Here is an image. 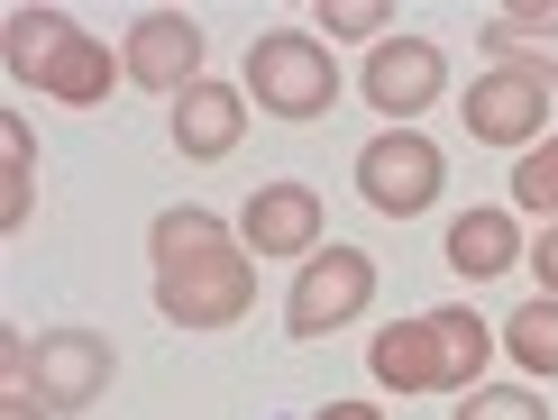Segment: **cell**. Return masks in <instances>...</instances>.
I'll use <instances>...</instances> for the list:
<instances>
[{"mask_svg": "<svg viewBox=\"0 0 558 420\" xmlns=\"http://www.w3.org/2000/svg\"><path fill=\"white\" fill-rule=\"evenodd\" d=\"M439 91H449V55H439L430 37L393 28L376 55H366V110H376V120H393V128H412Z\"/></svg>", "mask_w": 558, "mask_h": 420, "instance_id": "7", "label": "cell"}, {"mask_svg": "<svg viewBox=\"0 0 558 420\" xmlns=\"http://www.w3.org/2000/svg\"><path fill=\"white\" fill-rule=\"evenodd\" d=\"M430 338H439V393L468 403V393L485 384V357L504 347V330H485L468 301H449V311H430Z\"/></svg>", "mask_w": 558, "mask_h": 420, "instance_id": "14", "label": "cell"}, {"mask_svg": "<svg viewBox=\"0 0 558 420\" xmlns=\"http://www.w3.org/2000/svg\"><path fill=\"white\" fill-rule=\"evenodd\" d=\"M485 46H495V64H522L541 91H558V10H495Z\"/></svg>", "mask_w": 558, "mask_h": 420, "instance_id": "15", "label": "cell"}, {"mask_svg": "<svg viewBox=\"0 0 558 420\" xmlns=\"http://www.w3.org/2000/svg\"><path fill=\"white\" fill-rule=\"evenodd\" d=\"M110 375H120V357H110L101 330H46L28 347V393L46 411H92L110 393Z\"/></svg>", "mask_w": 558, "mask_h": 420, "instance_id": "6", "label": "cell"}, {"mask_svg": "<svg viewBox=\"0 0 558 420\" xmlns=\"http://www.w3.org/2000/svg\"><path fill=\"white\" fill-rule=\"evenodd\" d=\"M439 183H449V156H439L422 128H385V137L357 147V193H366V210H385V220H422L439 201Z\"/></svg>", "mask_w": 558, "mask_h": 420, "instance_id": "4", "label": "cell"}, {"mask_svg": "<svg viewBox=\"0 0 558 420\" xmlns=\"http://www.w3.org/2000/svg\"><path fill=\"white\" fill-rule=\"evenodd\" d=\"M522 265H531V274H541V293L558 301V220L541 228V238H531V256H522Z\"/></svg>", "mask_w": 558, "mask_h": 420, "instance_id": "21", "label": "cell"}, {"mask_svg": "<svg viewBox=\"0 0 558 420\" xmlns=\"http://www.w3.org/2000/svg\"><path fill=\"white\" fill-rule=\"evenodd\" d=\"M366 375L385 393H439V338L430 320H393V330L366 338Z\"/></svg>", "mask_w": 558, "mask_h": 420, "instance_id": "12", "label": "cell"}, {"mask_svg": "<svg viewBox=\"0 0 558 420\" xmlns=\"http://www.w3.org/2000/svg\"><path fill=\"white\" fill-rule=\"evenodd\" d=\"M0 420H56V411H46L28 384H0Z\"/></svg>", "mask_w": 558, "mask_h": 420, "instance_id": "22", "label": "cell"}, {"mask_svg": "<svg viewBox=\"0 0 558 420\" xmlns=\"http://www.w3.org/2000/svg\"><path fill=\"white\" fill-rule=\"evenodd\" d=\"M458 420H549V403L522 393V384H476L468 403H458Z\"/></svg>", "mask_w": 558, "mask_h": 420, "instance_id": "19", "label": "cell"}, {"mask_svg": "<svg viewBox=\"0 0 558 420\" xmlns=\"http://www.w3.org/2000/svg\"><path fill=\"white\" fill-rule=\"evenodd\" d=\"M247 91H257L266 120L312 128V120H330V101H339V64H330V46H320V37L266 28L257 46H247Z\"/></svg>", "mask_w": 558, "mask_h": 420, "instance_id": "3", "label": "cell"}, {"mask_svg": "<svg viewBox=\"0 0 558 420\" xmlns=\"http://www.w3.org/2000/svg\"><path fill=\"white\" fill-rule=\"evenodd\" d=\"M522 228H513V210H458L449 220V265L468 274V284H485V274H513L522 265Z\"/></svg>", "mask_w": 558, "mask_h": 420, "instance_id": "13", "label": "cell"}, {"mask_svg": "<svg viewBox=\"0 0 558 420\" xmlns=\"http://www.w3.org/2000/svg\"><path fill=\"white\" fill-rule=\"evenodd\" d=\"M513 201H522V210H541V220H558V128L513 165Z\"/></svg>", "mask_w": 558, "mask_h": 420, "instance_id": "18", "label": "cell"}, {"mask_svg": "<svg viewBox=\"0 0 558 420\" xmlns=\"http://www.w3.org/2000/svg\"><path fill=\"white\" fill-rule=\"evenodd\" d=\"M147 256H156V311L174 330H239L257 311V256L220 228V210H202V201L156 210Z\"/></svg>", "mask_w": 558, "mask_h": 420, "instance_id": "1", "label": "cell"}, {"mask_svg": "<svg viewBox=\"0 0 558 420\" xmlns=\"http://www.w3.org/2000/svg\"><path fill=\"white\" fill-rule=\"evenodd\" d=\"M120 64H129V83H147V91H166V101H183V91L202 83V18H183V10H147V18L129 28Z\"/></svg>", "mask_w": 558, "mask_h": 420, "instance_id": "9", "label": "cell"}, {"mask_svg": "<svg viewBox=\"0 0 558 420\" xmlns=\"http://www.w3.org/2000/svg\"><path fill=\"white\" fill-rule=\"evenodd\" d=\"M376 301V256L366 247H320V256H302V274H293V301H284V330L293 338H330L348 330V320Z\"/></svg>", "mask_w": 558, "mask_h": 420, "instance_id": "5", "label": "cell"}, {"mask_svg": "<svg viewBox=\"0 0 558 420\" xmlns=\"http://www.w3.org/2000/svg\"><path fill=\"white\" fill-rule=\"evenodd\" d=\"M239 247L266 256V265H284V256H320V193H312V183H266V193H247Z\"/></svg>", "mask_w": 558, "mask_h": 420, "instance_id": "10", "label": "cell"}, {"mask_svg": "<svg viewBox=\"0 0 558 420\" xmlns=\"http://www.w3.org/2000/svg\"><path fill=\"white\" fill-rule=\"evenodd\" d=\"M239 137H247V91H229V83H193V91L174 101V156H193V165H220Z\"/></svg>", "mask_w": 558, "mask_h": 420, "instance_id": "11", "label": "cell"}, {"mask_svg": "<svg viewBox=\"0 0 558 420\" xmlns=\"http://www.w3.org/2000/svg\"><path fill=\"white\" fill-rule=\"evenodd\" d=\"M504 357H513L522 375H549V384H558V301H549V293L522 301V311L504 320Z\"/></svg>", "mask_w": 558, "mask_h": 420, "instance_id": "16", "label": "cell"}, {"mask_svg": "<svg viewBox=\"0 0 558 420\" xmlns=\"http://www.w3.org/2000/svg\"><path fill=\"white\" fill-rule=\"evenodd\" d=\"M320 28H330V37H348V46H385V37H393L376 0H330V10H320Z\"/></svg>", "mask_w": 558, "mask_h": 420, "instance_id": "20", "label": "cell"}, {"mask_svg": "<svg viewBox=\"0 0 558 420\" xmlns=\"http://www.w3.org/2000/svg\"><path fill=\"white\" fill-rule=\"evenodd\" d=\"M458 110H468V137H476V147H522V156H531V147H541V128H549V91L531 83L522 64H485Z\"/></svg>", "mask_w": 558, "mask_h": 420, "instance_id": "8", "label": "cell"}, {"mask_svg": "<svg viewBox=\"0 0 558 420\" xmlns=\"http://www.w3.org/2000/svg\"><path fill=\"white\" fill-rule=\"evenodd\" d=\"M28 120H0V228H28Z\"/></svg>", "mask_w": 558, "mask_h": 420, "instance_id": "17", "label": "cell"}, {"mask_svg": "<svg viewBox=\"0 0 558 420\" xmlns=\"http://www.w3.org/2000/svg\"><path fill=\"white\" fill-rule=\"evenodd\" d=\"M0 46H10V83H37L46 101H64V110H101L110 101V83L129 74L120 55H110L101 37H83L64 10H10V28H0Z\"/></svg>", "mask_w": 558, "mask_h": 420, "instance_id": "2", "label": "cell"}, {"mask_svg": "<svg viewBox=\"0 0 558 420\" xmlns=\"http://www.w3.org/2000/svg\"><path fill=\"white\" fill-rule=\"evenodd\" d=\"M312 420H385L376 403H330V411H312Z\"/></svg>", "mask_w": 558, "mask_h": 420, "instance_id": "23", "label": "cell"}]
</instances>
